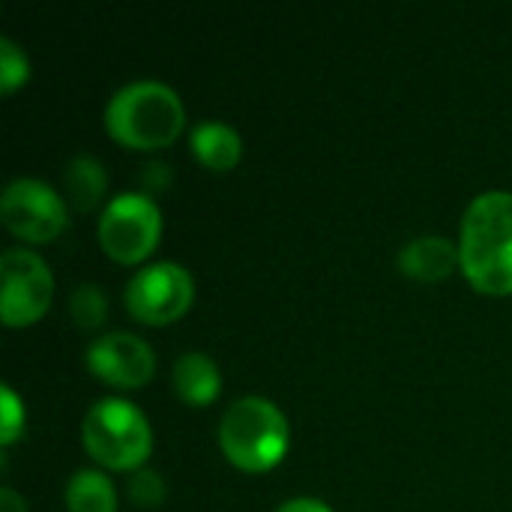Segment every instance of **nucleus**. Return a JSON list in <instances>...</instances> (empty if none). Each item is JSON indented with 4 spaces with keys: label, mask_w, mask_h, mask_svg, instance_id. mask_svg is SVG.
<instances>
[{
    "label": "nucleus",
    "mask_w": 512,
    "mask_h": 512,
    "mask_svg": "<svg viewBox=\"0 0 512 512\" xmlns=\"http://www.w3.org/2000/svg\"><path fill=\"white\" fill-rule=\"evenodd\" d=\"M63 192L78 213H90L108 192V174L102 162L93 156H75L63 171Z\"/></svg>",
    "instance_id": "13"
},
{
    "label": "nucleus",
    "mask_w": 512,
    "mask_h": 512,
    "mask_svg": "<svg viewBox=\"0 0 512 512\" xmlns=\"http://www.w3.org/2000/svg\"><path fill=\"white\" fill-rule=\"evenodd\" d=\"M456 267L462 270L459 243L441 234L417 237L399 252V270L414 282H444L447 276H453Z\"/></svg>",
    "instance_id": "10"
},
{
    "label": "nucleus",
    "mask_w": 512,
    "mask_h": 512,
    "mask_svg": "<svg viewBox=\"0 0 512 512\" xmlns=\"http://www.w3.org/2000/svg\"><path fill=\"white\" fill-rule=\"evenodd\" d=\"M186 126V111L174 87L162 81H132L105 108L108 135L129 150L171 147Z\"/></svg>",
    "instance_id": "2"
},
{
    "label": "nucleus",
    "mask_w": 512,
    "mask_h": 512,
    "mask_svg": "<svg viewBox=\"0 0 512 512\" xmlns=\"http://www.w3.org/2000/svg\"><path fill=\"white\" fill-rule=\"evenodd\" d=\"M84 450L108 471H138L153 450L150 420L138 405L120 396H105L90 405L81 423Z\"/></svg>",
    "instance_id": "4"
},
{
    "label": "nucleus",
    "mask_w": 512,
    "mask_h": 512,
    "mask_svg": "<svg viewBox=\"0 0 512 512\" xmlns=\"http://www.w3.org/2000/svg\"><path fill=\"white\" fill-rule=\"evenodd\" d=\"M165 495H168L165 477H162L159 471H153V468H138V471L129 477V483H126V498H129L135 507H141V510H156V507H162Z\"/></svg>",
    "instance_id": "17"
},
{
    "label": "nucleus",
    "mask_w": 512,
    "mask_h": 512,
    "mask_svg": "<svg viewBox=\"0 0 512 512\" xmlns=\"http://www.w3.org/2000/svg\"><path fill=\"white\" fill-rule=\"evenodd\" d=\"M276 512H333L321 498H291L282 507H276Z\"/></svg>",
    "instance_id": "19"
},
{
    "label": "nucleus",
    "mask_w": 512,
    "mask_h": 512,
    "mask_svg": "<svg viewBox=\"0 0 512 512\" xmlns=\"http://www.w3.org/2000/svg\"><path fill=\"white\" fill-rule=\"evenodd\" d=\"M459 261L474 291L489 297L512 294V192L477 195L459 228Z\"/></svg>",
    "instance_id": "1"
},
{
    "label": "nucleus",
    "mask_w": 512,
    "mask_h": 512,
    "mask_svg": "<svg viewBox=\"0 0 512 512\" xmlns=\"http://www.w3.org/2000/svg\"><path fill=\"white\" fill-rule=\"evenodd\" d=\"M24 432V402L9 384L0 387V447H12Z\"/></svg>",
    "instance_id": "18"
},
{
    "label": "nucleus",
    "mask_w": 512,
    "mask_h": 512,
    "mask_svg": "<svg viewBox=\"0 0 512 512\" xmlns=\"http://www.w3.org/2000/svg\"><path fill=\"white\" fill-rule=\"evenodd\" d=\"M0 512H27V504H24V498L15 489L3 486L0 489Z\"/></svg>",
    "instance_id": "20"
},
{
    "label": "nucleus",
    "mask_w": 512,
    "mask_h": 512,
    "mask_svg": "<svg viewBox=\"0 0 512 512\" xmlns=\"http://www.w3.org/2000/svg\"><path fill=\"white\" fill-rule=\"evenodd\" d=\"M54 300V276L48 264L24 249L12 246L0 255V321L6 327L36 324Z\"/></svg>",
    "instance_id": "7"
},
{
    "label": "nucleus",
    "mask_w": 512,
    "mask_h": 512,
    "mask_svg": "<svg viewBox=\"0 0 512 512\" xmlns=\"http://www.w3.org/2000/svg\"><path fill=\"white\" fill-rule=\"evenodd\" d=\"M69 318L81 327V330H96L105 324L108 318V297L99 285L84 282L69 294Z\"/></svg>",
    "instance_id": "15"
},
{
    "label": "nucleus",
    "mask_w": 512,
    "mask_h": 512,
    "mask_svg": "<svg viewBox=\"0 0 512 512\" xmlns=\"http://www.w3.org/2000/svg\"><path fill=\"white\" fill-rule=\"evenodd\" d=\"M216 435L225 459L246 474L273 471L291 444L285 414L264 396H243L231 402Z\"/></svg>",
    "instance_id": "3"
},
{
    "label": "nucleus",
    "mask_w": 512,
    "mask_h": 512,
    "mask_svg": "<svg viewBox=\"0 0 512 512\" xmlns=\"http://www.w3.org/2000/svg\"><path fill=\"white\" fill-rule=\"evenodd\" d=\"M0 222L18 240L42 246L66 231L69 207L48 183L18 177L0 195Z\"/></svg>",
    "instance_id": "8"
},
{
    "label": "nucleus",
    "mask_w": 512,
    "mask_h": 512,
    "mask_svg": "<svg viewBox=\"0 0 512 512\" xmlns=\"http://www.w3.org/2000/svg\"><path fill=\"white\" fill-rule=\"evenodd\" d=\"M27 78H30V60L24 48L15 39L3 36L0 39V93L3 96L15 93Z\"/></svg>",
    "instance_id": "16"
},
{
    "label": "nucleus",
    "mask_w": 512,
    "mask_h": 512,
    "mask_svg": "<svg viewBox=\"0 0 512 512\" xmlns=\"http://www.w3.org/2000/svg\"><path fill=\"white\" fill-rule=\"evenodd\" d=\"M126 312L147 327H165L180 321L195 303V279L177 261H156L141 267L126 291Z\"/></svg>",
    "instance_id": "6"
},
{
    "label": "nucleus",
    "mask_w": 512,
    "mask_h": 512,
    "mask_svg": "<svg viewBox=\"0 0 512 512\" xmlns=\"http://www.w3.org/2000/svg\"><path fill=\"white\" fill-rule=\"evenodd\" d=\"M195 159L210 171H231L243 156V138L222 120H201L189 135Z\"/></svg>",
    "instance_id": "12"
},
{
    "label": "nucleus",
    "mask_w": 512,
    "mask_h": 512,
    "mask_svg": "<svg viewBox=\"0 0 512 512\" xmlns=\"http://www.w3.org/2000/svg\"><path fill=\"white\" fill-rule=\"evenodd\" d=\"M87 369L105 387L114 390H138L153 381L156 375V354L150 342L135 333L114 330L90 342L87 348Z\"/></svg>",
    "instance_id": "9"
},
{
    "label": "nucleus",
    "mask_w": 512,
    "mask_h": 512,
    "mask_svg": "<svg viewBox=\"0 0 512 512\" xmlns=\"http://www.w3.org/2000/svg\"><path fill=\"white\" fill-rule=\"evenodd\" d=\"M66 512H117V489L108 474L84 468L69 477L63 492Z\"/></svg>",
    "instance_id": "14"
},
{
    "label": "nucleus",
    "mask_w": 512,
    "mask_h": 512,
    "mask_svg": "<svg viewBox=\"0 0 512 512\" xmlns=\"http://www.w3.org/2000/svg\"><path fill=\"white\" fill-rule=\"evenodd\" d=\"M162 234V213L144 192L111 198L99 216L96 237L102 252L117 264H141L150 258Z\"/></svg>",
    "instance_id": "5"
},
{
    "label": "nucleus",
    "mask_w": 512,
    "mask_h": 512,
    "mask_svg": "<svg viewBox=\"0 0 512 512\" xmlns=\"http://www.w3.org/2000/svg\"><path fill=\"white\" fill-rule=\"evenodd\" d=\"M171 384H174L177 396L186 405L204 408V405H210L219 396V390H222V372L213 363V357H207L201 351H186L171 366Z\"/></svg>",
    "instance_id": "11"
}]
</instances>
